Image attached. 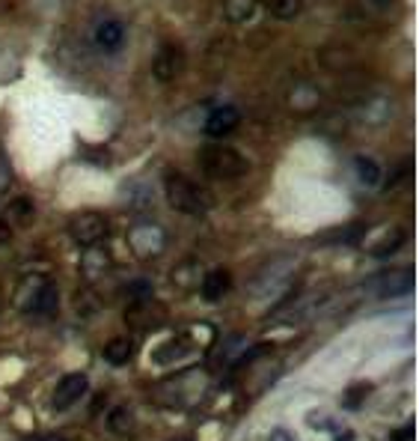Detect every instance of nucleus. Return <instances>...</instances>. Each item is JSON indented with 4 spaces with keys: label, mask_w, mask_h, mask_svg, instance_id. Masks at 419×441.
I'll list each match as a JSON object with an SVG mask.
<instances>
[{
    "label": "nucleus",
    "mask_w": 419,
    "mask_h": 441,
    "mask_svg": "<svg viewBox=\"0 0 419 441\" xmlns=\"http://www.w3.org/2000/svg\"><path fill=\"white\" fill-rule=\"evenodd\" d=\"M199 164H202V173L208 179H238L250 170L247 159L232 149V147H220V144H211V147H202L199 149Z\"/></svg>",
    "instance_id": "obj_1"
},
{
    "label": "nucleus",
    "mask_w": 419,
    "mask_h": 441,
    "mask_svg": "<svg viewBox=\"0 0 419 441\" xmlns=\"http://www.w3.org/2000/svg\"><path fill=\"white\" fill-rule=\"evenodd\" d=\"M167 200L176 212H182V215H206L211 206V197L191 179H184L182 173L167 176Z\"/></svg>",
    "instance_id": "obj_2"
},
{
    "label": "nucleus",
    "mask_w": 419,
    "mask_h": 441,
    "mask_svg": "<svg viewBox=\"0 0 419 441\" xmlns=\"http://www.w3.org/2000/svg\"><path fill=\"white\" fill-rule=\"evenodd\" d=\"M366 287L374 298H399L413 290V268H386L366 280Z\"/></svg>",
    "instance_id": "obj_3"
},
{
    "label": "nucleus",
    "mask_w": 419,
    "mask_h": 441,
    "mask_svg": "<svg viewBox=\"0 0 419 441\" xmlns=\"http://www.w3.org/2000/svg\"><path fill=\"white\" fill-rule=\"evenodd\" d=\"M69 236L83 248H95L101 239L107 236V221L98 212H78L75 218L69 221Z\"/></svg>",
    "instance_id": "obj_4"
},
{
    "label": "nucleus",
    "mask_w": 419,
    "mask_h": 441,
    "mask_svg": "<svg viewBox=\"0 0 419 441\" xmlns=\"http://www.w3.org/2000/svg\"><path fill=\"white\" fill-rule=\"evenodd\" d=\"M18 304H21V310L48 313V316H54L57 313V287L51 280H27Z\"/></svg>",
    "instance_id": "obj_5"
},
{
    "label": "nucleus",
    "mask_w": 419,
    "mask_h": 441,
    "mask_svg": "<svg viewBox=\"0 0 419 441\" xmlns=\"http://www.w3.org/2000/svg\"><path fill=\"white\" fill-rule=\"evenodd\" d=\"M128 239H131V248H134L137 257H158L167 245L164 230L161 227H155V224H137Z\"/></svg>",
    "instance_id": "obj_6"
},
{
    "label": "nucleus",
    "mask_w": 419,
    "mask_h": 441,
    "mask_svg": "<svg viewBox=\"0 0 419 441\" xmlns=\"http://www.w3.org/2000/svg\"><path fill=\"white\" fill-rule=\"evenodd\" d=\"M182 66H184V54L179 45H172V42H167V45L158 48L155 54V60H152V72L155 78L161 81V84H170V81H176L179 72H182Z\"/></svg>",
    "instance_id": "obj_7"
},
{
    "label": "nucleus",
    "mask_w": 419,
    "mask_h": 441,
    "mask_svg": "<svg viewBox=\"0 0 419 441\" xmlns=\"http://www.w3.org/2000/svg\"><path fill=\"white\" fill-rule=\"evenodd\" d=\"M238 122H241V113H238V108H232V105H220V108H214L208 117H206V134L208 137H226L229 132H235L238 129Z\"/></svg>",
    "instance_id": "obj_8"
},
{
    "label": "nucleus",
    "mask_w": 419,
    "mask_h": 441,
    "mask_svg": "<svg viewBox=\"0 0 419 441\" xmlns=\"http://www.w3.org/2000/svg\"><path fill=\"white\" fill-rule=\"evenodd\" d=\"M86 376L83 373H69V376H63L60 379V385H57V391H54V408H69L71 403H78L81 396L86 394Z\"/></svg>",
    "instance_id": "obj_9"
},
{
    "label": "nucleus",
    "mask_w": 419,
    "mask_h": 441,
    "mask_svg": "<svg viewBox=\"0 0 419 441\" xmlns=\"http://www.w3.org/2000/svg\"><path fill=\"white\" fill-rule=\"evenodd\" d=\"M125 319H128V325H134V328H155V325H161L164 310L149 304L146 298H140V302H134L131 307H128Z\"/></svg>",
    "instance_id": "obj_10"
},
{
    "label": "nucleus",
    "mask_w": 419,
    "mask_h": 441,
    "mask_svg": "<svg viewBox=\"0 0 419 441\" xmlns=\"http://www.w3.org/2000/svg\"><path fill=\"white\" fill-rule=\"evenodd\" d=\"M95 42L105 51H117L122 42H125V27H122V21H117V18H105V21H98V27H95Z\"/></svg>",
    "instance_id": "obj_11"
},
{
    "label": "nucleus",
    "mask_w": 419,
    "mask_h": 441,
    "mask_svg": "<svg viewBox=\"0 0 419 441\" xmlns=\"http://www.w3.org/2000/svg\"><path fill=\"white\" fill-rule=\"evenodd\" d=\"M229 287H232V277H229L226 268H214V272L202 277V298H206V302H220L229 292Z\"/></svg>",
    "instance_id": "obj_12"
},
{
    "label": "nucleus",
    "mask_w": 419,
    "mask_h": 441,
    "mask_svg": "<svg viewBox=\"0 0 419 441\" xmlns=\"http://www.w3.org/2000/svg\"><path fill=\"white\" fill-rule=\"evenodd\" d=\"M191 349H194V343L191 340H182V337H176V340H167V343H161L152 355H155V364H176V361H182L184 355H191Z\"/></svg>",
    "instance_id": "obj_13"
},
{
    "label": "nucleus",
    "mask_w": 419,
    "mask_h": 441,
    "mask_svg": "<svg viewBox=\"0 0 419 441\" xmlns=\"http://www.w3.org/2000/svg\"><path fill=\"white\" fill-rule=\"evenodd\" d=\"M288 105L295 110H315L319 108V90L309 87V84H295L292 93H288Z\"/></svg>",
    "instance_id": "obj_14"
},
{
    "label": "nucleus",
    "mask_w": 419,
    "mask_h": 441,
    "mask_svg": "<svg viewBox=\"0 0 419 441\" xmlns=\"http://www.w3.org/2000/svg\"><path fill=\"white\" fill-rule=\"evenodd\" d=\"M131 340L128 337H113V340H107V346H105V361L107 364H113V367H122V364H128V358H131Z\"/></svg>",
    "instance_id": "obj_15"
},
{
    "label": "nucleus",
    "mask_w": 419,
    "mask_h": 441,
    "mask_svg": "<svg viewBox=\"0 0 419 441\" xmlns=\"http://www.w3.org/2000/svg\"><path fill=\"white\" fill-rule=\"evenodd\" d=\"M9 221L18 224V227L33 224V200L30 197H16V200L9 203Z\"/></svg>",
    "instance_id": "obj_16"
},
{
    "label": "nucleus",
    "mask_w": 419,
    "mask_h": 441,
    "mask_svg": "<svg viewBox=\"0 0 419 441\" xmlns=\"http://www.w3.org/2000/svg\"><path fill=\"white\" fill-rule=\"evenodd\" d=\"M107 265H110V260H107V253H105V251H95V248L86 251V257H83V275H86V277L105 275V272H107Z\"/></svg>",
    "instance_id": "obj_17"
},
{
    "label": "nucleus",
    "mask_w": 419,
    "mask_h": 441,
    "mask_svg": "<svg viewBox=\"0 0 419 441\" xmlns=\"http://www.w3.org/2000/svg\"><path fill=\"white\" fill-rule=\"evenodd\" d=\"M354 170H357V179L363 185H378L381 182V164H374L372 159H366V155H360V159L354 161Z\"/></svg>",
    "instance_id": "obj_18"
},
{
    "label": "nucleus",
    "mask_w": 419,
    "mask_h": 441,
    "mask_svg": "<svg viewBox=\"0 0 419 441\" xmlns=\"http://www.w3.org/2000/svg\"><path fill=\"white\" fill-rule=\"evenodd\" d=\"M107 426H110V433H122V435H128V433H131V426H134L131 411H128L125 406L113 408V411H110V418H107Z\"/></svg>",
    "instance_id": "obj_19"
},
{
    "label": "nucleus",
    "mask_w": 419,
    "mask_h": 441,
    "mask_svg": "<svg viewBox=\"0 0 419 441\" xmlns=\"http://www.w3.org/2000/svg\"><path fill=\"white\" fill-rule=\"evenodd\" d=\"M265 6L273 18H295L300 12V0H265Z\"/></svg>",
    "instance_id": "obj_20"
},
{
    "label": "nucleus",
    "mask_w": 419,
    "mask_h": 441,
    "mask_svg": "<svg viewBox=\"0 0 419 441\" xmlns=\"http://www.w3.org/2000/svg\"><path fill=\"white\" fill-rule=\"evenodd\" d=\"M256 9V0H226V16L232 21H244L250 18Z\"/></svg>",
    "instance_id": "obj_21"
},
{
    "label": "nucleus",
    "mask_w": 419,
    "mask_h": 441,
    "mask_svg": "<svg viewBox=\"0 0 419 441\" xmlns=\"http://www.w3.org/2000/svg\"><path fill=\"white\" fill-rule=\"evenodd\" d=\"M372 394V385H354V388H348V394H345V408H360L363 406V400Z\"/></svg>",
    "instance_id": "obj_22"
},
{
    "label": "nucleus",
    "mask_w": 419,
    "mask_h": 441,
    "mask_svg": "<svg viewBox=\"0 0 419 441\" xmlns=\"http://www.w3.org/2000/svg\"><path fill=\"white\" fill-rule=\"evenodd\" d=\"M401 241H404L401 230H393V233H389V239H386V241H381V245L374 248L372 253H374V257H386V253H393V251H396V248L401 245Z\"/></svg>",
    "instance_id": "obj_23"
},
{
    "label": "nucleus",
    "mask_w": 419,
    "mask_h": 441,
    "mask_svg": "<svg viewBox=\"0 0 419 441\" xmlns=\"http://www.w3.org/2000/svg\"><path fill=\"white\" fill-rule=\"evenodd\" d=\"M12 185V167H9V161L0 155V197L6 194V188Z\"/></svg>",
    "instance_id": "obj_24"
},
{
    "label": "nucleus",
    "mask_w": 419,
    "mask_h": 441,
    "mask_svg": "<svg viewBox=\"0 0 419 441\" xmlns=\"http://www.w3.org/2000/svg\"><path fill=\"white\" fill-rule=\"evenodd\" d=\"M152 287H149V280H134L131 287H128V295L134 298V302H140V298H149Z\"/></svg>",
    "instance_id": "obj_25"
},
{
    "label": "nucleus",
    "mask_w": 419,
    "mask_h": 441,
    "mask_svg": "<svg viewBox=\"0 0 419 441\" xmlns=\"http://www.w3.org/2000/svg\"><path fill=\"white\" fill-rule=\"evenodd\" d=\"M389 441H413V426H404V430H393Z\"/></svg>",
    "instance_id": "obj_26"
},
{
    "label": "nucleus",
    "mask_w": 419,
    "mask_h": 441,
    "mask_svg": "<svg viewBox=\"0 0 419 441\" xmlns=\"http://www.w3.org/2000/svg\"><path fill=\"white\" fill-rule=\"evenodd\" d=\"M9 239H12V230H9V224H6V221H0V245H6Z\"/></svg>",
    "instance_id": "obj_27"
},
{
    "label": "nucleus",
    "mask_w": 419,
    "mask_h": 441,
    "mask_svg": "<svg viewBox=\"0 0 419 441\" xmlns=\"http://www.w3.org/2000/svg\"><path fill=\"white\" fill-rule=\"evenodd\" d=\"M271 441H295V438H292V435H288L285 430H277V433H273V435H271Z\"/></svg>",
    "instance_id": "obj_28"
},
{
    "label": "nucleus",
    "mask_w": 419,
    "mask_h": 441,
    "mask_svg": "<svg viewBox=\"0 0 419 441\" xmlns=\"http://www.w3.org/2000/svg\"><path fill=\"white\" fill-rule=\"evenodd\" d=\"M374 4H378V6H389V4H393V0H374Z\"/></svg>",
    "instance_id": "obj_29"
}]
</instances>
